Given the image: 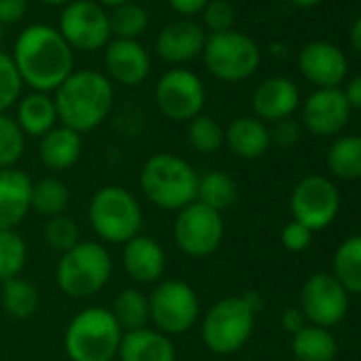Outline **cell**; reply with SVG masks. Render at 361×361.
Here are the masks:
<instances>
[{
    "mask_svg": "<svg viewBox=\"0 0 361 361\" xmlns=\"http://www.w3.org/2000/svg\"><path fill=\"white\" fill-rule=\"evenodd\" d=\"M16 68L35 92H56L75 71V58L68 43L47 24L28 26L16 41Z\"/></svg>",
    "mask_w": 361,
    "mask_h": 361,
    "instance_id": "cell-1",
    "label": "cell"
},
{
    "mask_svg": "<svg viewBox=\"0 0 361 361\" xmlns=\"http://www.w3.org/2000/svg\"><path fill=\"white\" fill-rule=\"evenodd\" d=\"M113 100V83L98 71L73 73L54 96L58 121L79 134L96 130L109 117Z\"/></svg>",
    "mask_w": 361,
    "mask_h": 361,
    "instance_id": "cell-2",
    "label": "cell"
},
{
    "mask_svg": "<svg viewBox=\"0 0 361 361\" xmlns=\"http://www.w3.org/2000/svg\"><path fill=\"white\" fill-rule=\"evenodd\" d=\"M198 176L188 159L172 153H155L142 164L138 183L153 207L178 213L196 202Z\"/></svg>",
    "mask_w": 361,
    "mask_h": 361,
    "instance_id": "cell-3",
    "label": "cell"
},
{
    "mask_svg": "<svg viewBox=\"0 0 361 361\" xmlns=\"http://www.w3.org/2000/svg\"><path fill=\"white\" fill-rule=\"evenodd\" d=\"M123 331L109 308L90 306L77 312L64 331V353L71 361H115Z\"/></svg>",
    "mask_w": 361,
    "mask_h": 361,
    "instance_id": "cell-4",
    "label": "cell"
},
{
    "mask_svg": "<svg viewBox=\"0 0 361 361\" xmlns=\"http://www.w3.org/2000/svg\"><path fill=\"white\" fill-rule=\"evenodd\" d=\"M87 219L102 243L126 245L140 234L142 209L130 190L121 185H104L92 196Z\"/></svg>",
    "mask_w": 361,
    "mask_h": 361,
    "instance_id": "cell-5",
    "label": "cell"
},
{
    "mask_svg": "<svg viewBox=\"0 0 361 361\" xmlns=\"http://www.w3.org/2000/svg\"><path fill=\"white\" fill-rule=\"evenodd\" d=\"M113 274V259L102 243L81 240L60 255L56 283L68 298H90L106 287Z\"/></svg>",
    "mask_w": 361,
    "mask_h": 361,
    "instance_id": "cell-6",
    "label": "cell"
},
{
    "mask_svg": "<svg viewBox=\"0 0 361 361\" xmlns=\"http://www.w3.org/2000/svg\"><path fill=\"white\" fill-rule=\"evenodd\" d=\"M255 327V310L243 295H230L215 302L200 323L204 346L215 355H232L240 350Z\"/></svg>",
    "mask_w": 361,
    "mask_h": 361,
    "instance_id": "cell-7",
    "label": "cell"
},
{
    "mask_svg": "<svg viewBox=\"0 0 361 361\" xmlns=\"http://www.w3.org/2000/svg\"><path fill=\"white\" fill-rule=\"evenodd\" d=\"M149 298V323L166 336L190 331L200 317V300L196 289L178 279L155 283Z\"/></svg>",
    "mask_w": 361,
    "mask_h": 361,
    "instance_id": "cell-8",
    "label": "cell"
},
{
    "mask_svg": "<svg viewBox=\"0 0 361 361\" xmlns=\"http://www.w3.org/2000/svg\"><path fill=\"white\" fill-rule=\"evenodd\" d=\"M202 56L209 73L226 83H240L249 79L255 75L262 60L257 43L238 30L207 37Z\"/></svg>",
    "mask_w": 361,
    "mask_h": 361,
    "instance_id": "cell-9",
    "label": "cell"
},
{
    "mask_svg": "<svg viewBox=\"0 0 361 361\" xmlns=\"http://www.w3.org/2000/svg\"><path fill=\"white\" fill-rule=\"evenodd\" d=\"M226 236V224L224 215L200 204L192 202L185 209L176 213V219L172 224V238L180 253L188 257L202 259L213 255Z\"/></svg>",
    "mask_w": 361,
    "mask_h": 361,
    "instance_id": "cell-10",
    "label": "cell"
},
{
    "mask_svg": "<svg viewBox=\"0 0 361 361\" xmlns=\"http://www.w3.org/2000/svg\"><path fill=\"white\" fill-rule=\"evenodd\" d=\"M293 221L306 226L310 232L325 230L334 224L340 211V194L325 176H304L298 180L289 198Z\"/></svg>",
    "mask_w": 361,
    "mask_h": 361,
    "instance_id": "cell-11",
    "label": "cell"
},
{
    "mask_svg": "<svg viewBox=\"0 0 361 361\" xmlns=\"http://www.w3.org/2000/svg\"><path fill=\"white\" fill-rule=\"evenodd\" d=\"M157 109L172 121H192L207 104L202 79L188 68H172L155 85Z\"/></svg>",
    "mask_w": 361,
    "mask_h": 361,
    "instance_id": "cell-12",
    "label": "cell"
},
{
    "mask_svg": "<svg viewBox=\"0 0 361 361\" xmlns=\"http://www.w3.org/2000/svg\"><path fill=\"white\" fill-rule=\"evenodd\" d=\"M58 32L71 49L98 51L109 45L111 24L106 11L94 0H73L62 11Z\"/></svg>",
    "mask_w": 361,
    "mask_h": 361,
    "instance_id": "cell-13",
    "label": "cell"
},
{
    "mask_svg": "<svg viewBox=\"0 0 361 361\" xmlns=\"http://www.w3.org/2000/svg\"><path fill=\"white\" fill-rule=\"evenodd\" d=\"M300 308L310 325L329 329L344 321L348 312V293L334 274L314 272L302 285Z\"/></svg>",
    "mask_w": 361,
    "mask_h": 361,
    "instance_id": "cell-14",
    "label": "cell"
},
{
    "mask_svg": "<svg viewBox=\"0 0 361 361\" xmlns=\"http://www.w3.org/2000/svg\"><path fill=\"white\" fill-rule=\"evenodd\" d=\"M350 117V106L340 87L312 92L302 106V121L308 132L317 136L338 134Z\"/></svg>",
    "mask_w": 361,
    "mask_h": 361,
    "instance_id": "cell-15",
    "label": "cell"
},
{
    "mask_svg": "<svg viewBox=\"0 0 361 361\" xmlns=\"http://www.w3.org/2000/svg\"><path fill=\"white\" fill-rule=\"evenodd\" d=\"M300 73L319 90L338 87L348 73L346 56L340 47L327 41H312L300 51Z\"/></svg>",
    "mask_w": 361,
    "mask_h": 361,
    "instance_id": "cell-16",
    "label": "cell"
},
{
    "mask_svg": "<svg viewBox=\"0 0 361 361\" xmlns=\"http://www.w3.org/2000/svg\"><path fill=\"white\" fill-rule=\"evenodd\" d=\"M121 262H123L126 274L140 285L159 283L168 266L164 247L155 238L145 236V234H138L123 245Z\"/></svg>",
    "mask_w": 361,
    "mask_h": 361,
    "instance_id": "cell-17",
    "label": "cell"
},
{
    "mask_svg": "<svg viewBox=\"0 0 361 361\" xmlns=\"http://www.w3.org/2000/svg\"><path fill=\"white\" fill-rule=\"evenodd\" d=\"M104 66L111 79L121 85H140L151 73V58L138 41L115 39L106 45Z\"/></svg>",
    "mask_w": 361,
    "mask_h": 361,
    "instance_id": "cell-18",
    "label": "cell"
},
{
    "mask_svg": "<svg viewBox=\"0 0 361 361\" xmlns=\"http://www.w3.org/2000/svg\"><path fill=\"white\" fill-rule=\"evenodd\" d=\"M35 180L20 168L0 170V230H18L30 213Z\"/></svg>",
    "mask_w": 361,
    "mask_h": 361,
    "instance_id": "cell-19",
    "label": "cell"
},
{
    "mask_svg": "<svg viewBox=\"0 0 361 361\" xmlns=\"http://www.w3.org/2000/svg\"><path fill=\"white\" fill-rule=\"evenodd\" d=\"M253 111L262 121H281L289 119L300 106L298 85L287 77H270L262 81L253 92Z\"/></svg>",
    "mask_w": 361,
    "mask_h": 361,
    "instance_id": "cell-20",
    "label": "cell"
},
{
    "mask_svg": "<svg viewBox=\"0 0 361 361\" xmlns=\"http://www.w3.org/2000/svg\"><path fill=\"white\" fill-rule=\"evenodd\" d=\"M207 32L196 22H174L161 28L157 37V56L170 64H185L202 54Z\"/></svg>",
    "mask_w": 361,
    "mask_h": 361,
    "instance_id": "cell-21",
    "label": "cell"
},
{
    "mask_svg": "<svg viewBox=\"0 0 361 361\" xmlns=\"http://www.w3.org/2000/svg\"><path fill=\"white\" fill-rule=\"evenodd\" d=\"M119 361H176V348L170 336L155 327L126 331L117 353Z\"/></svg>",
    "mask_w": 361,
    "mask_h": 361,
    "instance_id": "cell-22",
    "label": "cell"
},
{
    "mask_svg": "<svg viewBox=\"0 0 361 361\" xmlns=\"http://www.w3.org/2000/svg\"><path fill=\"white\" fill-rule=\"evenodd\" d=\"M81 153H83L81 134L66 126H56L39 140V157L43 166L51 172L73 168L81 159Z\"/></svg>",
    "mask_w": 361,
    "mask_h": 361,
    "instance_id": "cell-23",
    "label": "cell"
},
{
    "mask_svg": "<svg viewBox=\"0 0 361 361\" xmlns=\"http://www.w3.org/2000/svg\"><path fill=\"white\" fill-rule=\"evenodd\" d=\"M270 145V130L257 117H238L226 128V147L240 159H257Z\"/></svg>",
    "mask_w": 361,
    "mask_h": 361,
    "instance_id": "cell-24",
    "label": "cell"
},
{
    "mask_svg": "<svg viewBox=\"0 0 361 361\" xmlns=\"http://www.w3.org/2000/svg\"><path fill=\"white\" fill-rule=\"evenodd\" d=\"M16 121L24 132V136H32V138L45 136L58 123V111L54 98L43 92H32L24 96L18 104Z\"/></svg>",
    "mask_w": 361,
    "mask_h": 361,
    "instance_id": "cell-25",
    "label": "cell"
},
{
    "mask_svg": "<svg viewBox=\"0 0 361 361\" xmlns=\"http://www.w3.org/2000/svg\"><path fill=\"white\" fill-rule=\"evenodd\" d=\"M236 200H238V183L232 174L224 170H209L202 176H198L196 202L224 215L228 209L236 204Z\"/></svg>",
    "mask_w": 361,
    "mask_h": 361,
    "instance_id": "cell-26",
    "label": "cell"
},
{
    "mask_svg": "<svg viewBox=\"0 0 361 361\" xmlns=\"http://www.w3.org/2000/svg\"><path fill=\"white\" fill-rule=\"evenodd\" d=\"M293 361H334L338 355V342L329 329L306 325L291 336Z\"/></svg>",
    "mask_w": 361,
    "mask_h": 361,
    "instance_id": "cell-27",
    "label": "cell"
},
{
    "mask_svg": "<svg viewBox=\"0 0 361 361\" xmlns=\"http://www.w3.org/2000/svg\"><path fill=\"white\" fill-rule=\"evenodd\" d=\"M121 331H134L140 327H149V298L136 287H128L113 298V306L109 308Z\"/></svg>",
    "mask_w": 361,
    "mask_h": 361,
    "instance_id": "cell-28",
    "label": "cell"
},
{
    "mask_svg": "<svg viewBox=\"0 0 361 361\" xmlns=\"http://www.w3.org/2000/svg\"><path fill=\"white\" fill-rule=\"evenodd\" d=\"M334 276L348 295H361V236H350L338 247Z\"/></svg>",
    "mask_w": 361,
    "mask_h": 361,
    "instance_id": "cell-29",
    "label": "cell"
},
{
    "mask_svg": "<svg viewBox=\"0 0 361 361\" xmlns=\"http://www.w3.org/2000/svg\"><path fill=\"white\" fill-rule=\"evenodd\" d=\"M71 204V192L64 180L56 176H45L37 183H32V200L30 211H37L39 215L51 219L66 215V209Z\"/></svg>",
    "mask_w": 361,
    "mask_h": 361,
    "instance_id": "cell-30",
    "label": "cell"
},
{
    "mask_svg": "<svg viewBox=\"0 0 361 361\" xmlns=\"http://www.w3.org/2000/svg\"><path fill=\"white\" fill-rule=\"evenodd\" d=\"M327 168L344 180L361 178V136H342L327 149Z\"/></svg>",
    "mask_w": 361,
    "mask_h": 361,
    "instance_id": "cell-31",
    "label": "cell"
},
{
    "mask_svg": "<svg viewBox=\"0 0 361 361\" xmlns=\"http://www.w3.org/2000/svg\"><path fill=\"white\" fill-rule=\"evenodd\" d=\"M0 285H3V289H0V304H3L9 317L24 321L39 310V291L30 281L18 276Z\"/></svg>",
    "mask_w": 361,
    "mask_h": 361,
    "instance_id": "cell-32",
    "label": "cell"
},
{
    "mask_svg": "<svg viewBox=\"0 0 361 361\" xmlns=\"http://www.w3.org/2000/svg\"><path fill=\"white\" fill-rule=\"evenodd\" d=\"M188 142L196 153L211 155L226 145V130L215 117L200 113L188 126Z\"/></svg>",
    "mask_w": 361,
    "mask_h": 361,
    "instance_id": "cell-33",
    "label": "cell"
},
{
    "mask_svg": "<svg viewBox=\"0 0 361 361\" xmlns=\"http://www.w3.org/2000/svg\"><path fill=\"white\" fill-rule=\"evenodd\" d=\"M28 262V247L18 230H0V283L18 279Z\"/></svg>",
    "mask_w": 361,
    "mask_h": 361,
    "instance_id": "cell-34",
    "label": "cell"
},
{
    "mask_svg": "<svg viewBox=\"0 0 361 361\" xmlns=\"http://www.w3.org/2000/svg\"><path fill=\"white\" fill-rule=\"evenodd\" d=\"M109 24H111V35H115L117 39L136 41L140 35H145L149 26V16L140 5L126 3L115 7V11L109 16Z\"/></svg>",
    "mask_w": 361,
    "mask_h": 361,
    "instance_id": "cell-35",
    "label": "cell"
},
{
    "mask_svg": "<svg viewBox=\"0 0 361 361\" xmlns=\"http://www.w3.org/2000/svg\"><path fill=\"white\" fill-rule=\"evenodd\" d=\"M26 136L20 130L18 121L5 113H0V170L16 168V164L24 157Z\"/></svg>",
    "mask_w": 361,
    "mask_h": 361,
    "instance_id": "cell-36",
    "label": "cell"
},
{
    "mask_svg": "<svg viewBox=\"0 0 361 361\" xmlns=\"http://www.w3.org/2000/svg\"><path fill=\"white\" fill-rule=\"evenodd\" d=\"M43 238H45V245L49 249H54L62 255L81 243V232H79V226L73 217L60 215V217L47 219L45 230H43Z\"/></svg>",
    "mask_w": 361,
    "mask_h": 361,
    "instance_id": "cell-37",
    "label": "cell"
},
{
    "mask_svg": "<svg viewBox=\"0 0 361 361\" xmlns=\"http://www.w3.org/2000/svg\"><path fill=\"white\" fill-rule=\"evenodd\" d=\"M22 87L24 81L16 68L13 58L7 56L5 51H0V113H5L20 100Z\"/></svg>",
    "mask_w": 361,
    "mask_h": 361,
    "instance_id": "cell-38",
    "label": "cell"
},
{
    "mask_svg": "<svg viewBox=\"0 0 361 361\" xmlns=\"http://www.w3.org/2000/svg\"><path fill=\"white\" fill-rule=\"evenodd\" d=\"M202 13H204V26L213 35L234 30L236 11H234V7L228 3V0H211V3L207 5V9Z\"/></svg>",
    "mask_w": 361,
    "mask_h": 361,
    "instance_id": "cell-39",
    "label": "cell"
},
{
    "mask_svg": "<svg viewBox=\"0 0 361 361\" xmlns=\"http://www.w3.org/2000/svg\"><path fill=\"white\" fill-rule=\"evenodd\" d=\"M281 243H283V247H285L287 251H291V253H302V251H306V249L310 247V243H312V232H310L306 226L298 224V221H289V224L283 228V232H281Z\"/></svg>",
    "mask_w": 361,
    "mask_h": 361,
    "instance_id": "cell-40",
    "label": "cell"
},
{
    "mask_svg": "<svg viewBox=\"0 0 361 361\" xmlns=\"http://www.w3.org/2000/svg\"><path fill=\"white\" fill-rule=\"evenodd\" d=\"M302 136L300 123L289 119H281L274 123V128L270 130V142L279 145V147H293Z\"/></svg>",
    "mask_w": 361,
    "mask_h": 361,
    "instance_id": "cell-41",
    "label": "cell"
},
{
    "mask_svg": "<svg viewBox=\"0 0 361 361\" xmlns=\"http://www.w3.org/2000/svg\"><path fill=\"white\" fill-rule=\"evenodd\" d=\"M28 11V0H0V26L18 24Z\"/></svg>",
    "mask_w": 361,
    "mask_h": 361,
    "instance_id": "cell-42",
    "label": "cell"
},
{
    "mask_svg": "<svg viewBox=\"0 0 361 361\" xmlns=\"http://www.w3.org/2000/svg\"><path fill=\"white\" fill-rule=\"evenodd\" d=\"M281 325H283L285 331H289V334L293 336V334H298L302 327H306L308 321H306V317H304V312H302L300 306H289V308H285L283 314H281Z\"/></svg>",
    "mask_w": 361,
    "mask_h": 361,
    "instance_id": "cell-43",
    "label": "cell"
},
{
    "mask_svg": "<svg viewBox=\"0 0 361 361\" xmlns=\"http://www.w3.org/2000/svg\"><path fill=\"white\" fill-rule=\"evenodd\" d=\"M209 3H211V0H168V5H170L176 13L188 16V18L202 13V11L207 9Z\"/></svg>",
    "mask_w": 361,
    "mask_h": 361,
    "instance_id": "cell-44",
    "label": "cell"
},
{
    "mask_svg": "<svg viewBox=\"0 0 361 361\" xmlns=\"http://www.w3.org/2000/svg\"><path fill=\"white\" fill-rule=\"evenodd\" d=\"M342 94H344V98H346V102H348L350 109L361 111V75L353 77L346 83V87L342 90Z\"/></svg>",
    "mask_w": 361,
    "mask_h": 361,
    "instance_id": "cell-45",
    "label": "cell"
},
{
    "mask_svg": "<svg viewBox=\"0 0 361 361\" xmlns=\"http://www.w3.org/2000/svg\"><path fill=\"white\" fill-rule=\"evenodd\" d=\"M350 43H353V47L361 54V16L355 20V24H353V28H350Z\"/></svg>",
    "mask_w": 361,
    "mask_h": 361,
    "instance_id": "cell-46",
    "label": "cell"
},
{
    "mask_svg": "<svg viewBox=\"0 0 361 361\" xmlns=\"http://www.w3.org/2000/svg\"><path fill=\"white\" fill-rule=\"evenodd\" d=\"M291 3L300 9H310V7H317L321 0H291Z\"/></svg>",
    "mask_w": 361,
    "mask_h": 361,
    "instance_id": "cell-47",
    "label": "cell"
},
{
    "mask_svg": "<svg viewBox=\"0 0 361 361\" xmlns=\"http://www.w3.org/2000/svg\"><path fill=\"white\" fill-rule=\"evenodd\" d=\"M98 3H102V5H106V7H119V5H126V3H130V0H98Z\"/></svg>",
    "mask_w": 361,
    "mask_h": 361,
    "instance_id": "cell-48",
    "label": "cell"
},
{
    "mask_svg": "<svg viewBox=\"0 0 361 361\" xmlns=\"http://www.w3.org/2000/svg\"><path fill=\"white\" fill-rule=\"evenodd\" d=\"M43 3H47V5H68V3H73V0H43Z\"/></svg>",
    "mask_w": 361,
    "mask_h": 361,
    "instance_id": "cell-49",
    "label": "cell"
},
{
    "mask_svg": "<svg viewBox=\"0 0 361 361\" xmlns=\"http://www.w3.org/2000/svg\"><path fill=\"white\" fill-rule=\"evenodd\" d=\"M0 41H3V26H0Z\"/></svg>",
    "mask_w": 361,
    "mask_h": 361,
    "instance_id": "cell-50",
    "label": "cell"
}]
</instances>
